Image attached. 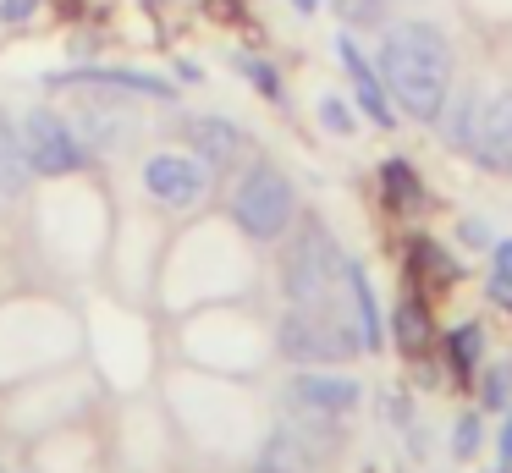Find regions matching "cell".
I'll return each mask as SVG.
<instances>
[{
	"mask_svg": "<svg viewBox=\"0 0 512 473\" xmlns=\"http://www.w3.org/2000/svg\"><path fill=\"white\" fill-rule=\"evenodd\" d=\"M287 402L303 407V413L347 418L358 407V380H347V374H292Z\"/></svg>",
	"mask_w": 512,
	"mask_h": 473,
	"instance_id": "8fae6325",
	"label": "cell"
},
{
	"mask_svg": "<svg viewBox=\"0 0 512 473\" xmlns=\"http://www.w3.org/2000/svg\"><path fill=\"white\" fill-rule=\"evenodd\" d=\"M144 193L155 198L160 209H193L210 193V171H204L199 160H188V154H155V160L144 165Z\"/></svg>",
	"mask_w": 512,
	"mask_h": 473,
	"instance_id": "52a82bcc",
	"label": "cell"
},
{
	"mask_svg": "<svg viewBox=\"0 0 512 473\" xmlns=\"http://www.w3.org/2000/svg\"><path fill=\"white\" fill-rule=\"evenodd\" d=\"M375 61H380V77H386V94L397 99L413 121L435 127L446 99H452V72H457L446 33L424 17H402L380 33Z\"/></svg>",
	"mask_w": 512,
	"mask_h": 473,
	"instance_id": "6da1fadb",
	"label": "cell"
},
{
	"mask_svg": "<svg viewBox=\"0 0 512 473\" xmlns=\"http://www.w3.org/2000/svg\"><path fill=\"white\" fill-rule=\"evenodd\" d=\"M468 160H479L485 171L512 176V94L479 99V121L468 138Z\"/></svg>",
	"mask_w": 512,
	"mask_h": 473,
	"instance_id": "9c48e42d",
	"label": "cell"
},
{
	"mask_svg": "<svg viewBox=\"0 0 512 473\" xmlns=\"http://www.w3.org/2000/svg\"><path fill=\"white\" fill-rule=\"evenodd\" d=\"M320 121H325L331 132H353V110H347V99L325 94V99H320Z\"/></svg>",
	"mask_w": 512,
	"mask_h": 473,
	"instance_id": "7402d4cb",
	"label": "cell"
},
{
	"mask_svg": "<svg viewBox=\"0 0 512 473\" xmlns=\"http://www.w3.org/2000/svg\"><path fill=\"white\" fill-rule=\"evenodd\" d=\"M386 418L391 424H408V402H402V396H386Z\"/></svg>",
	"mask_w": 512,
	"mask_h": 473,
	"instance_id": "484cf974",
	"label": "cell"
},
{
	"mask_svg": "<svg viewBox=\"0 0 512 473\" xmlns=\"http://www.w3.org/2000/svg\"><path fill=\"white\" fill-rule=\"evenodd\" d=\"M0 473H6V468H0Z\"/></svg>",
	"mask_w": 512,
	"mask_h": 473,
	"instance_id": "f1b7e54d",
	"label": "cell"
},
{
	"mask_svg": "<svg viewBox=\"0 0 512 473\" xmlns=\"http://www.w3.org/2000/svg\"><path fill=\"white\" fill-rule=\"evenodd\" d=\"M331 6L347 28H375V22L386 17V0H331Z\"/></svg>",
	"mask_w": 512,
	"mask_h": 473,
	"instance_id": "d6986e66",
	"label": "cell"
},
{
	"mask_svg": "<svg viewBox=\"0 0 512 473\" xmlns=\"http://www.w3.org/2000/svg\"><path fill=\"white\" fill-rule=\"evenodd\" d=\"M391 341H397L408 358H424V352L435 347V325H430V308L419 303V297H402L397 308H391Z\"/></svg>",
	"mask_w": 512,
	"mask_h": 473,
	"instance_id": "9a60e30c",
	"label": "cell"
},
{
	"mask_svg": "<svg viewBox=\"0 0 512 473\" xmlns=\"http://www.w3.org/2000/svg\"><path fill=\"white\" fill-rule=\"evenodd\" d=\"M276 347H281V358L314 369V363H347L353 352H364V336H358L347 303L342 308H303V303H292L287 314L276 319Z\"/></svg>",
	"mask_w": 512,
	"mask_h": 473,
	"instance_id": "3957f363",
	"label": "cell"
},
{
	"mask_svg": "<svg viewBox=\"0 0 512 473\" xmlns=\"http://www.w3.org/2000/svg\"><path fill=\"white\" fill-rule=\"evenodd\" d=\"M72 116H78V138L89 143L94 154H122V149H133V138H138V105H127V94L122 99H89V105H72Z\"/></svg>",
	"mask_w": 512,
	"mask_h": 473,
	"instance_id": "8992f818",
	"label": "cell"
},
{
	"mask_svg": "<svg viewBox=\"0 0 512 473\" xmlns=\"http://www.w3.org/2000/svg\"><path fill=\"white\" fill-rule=\"evenodd\" d=\"M479 440H485V418H479V407H474V413H463V418H457V435H452V451H457V457H474V451H479Z\"/></svg>",
	"mask_w": 512,
	"mask_h": 473,
	"instance_id": "44dd1931",
	"label": "cell"
},
{
	"mask_svg": "<svg viewBox=\"0 0 512 473\" xmlns=\"http://www.w3.org/2000/svg\"><path fill=\"white\" fill-rule=\"evenodd\" d=\"M248 473H270V468H248Z\"/></svg>",
	"mask_w": 512,
	"mask_h": 473,
	"instance_id": "83f0119b",
	"label": "cell"
},
{
	"mask_svg": "<svg viewBox=\"0 0 512 473\" xmlns=\"http://www.w3.org/2000/svg\"><path fill=\"white\" fill-rule=\"evenodd\" d=\"M507 396H512V363L501 358V363H490V374H485V391H479V413H496V407H507Z\"/></svg>",
	"mask_w": 512,
	"mask_h": 473,
	"instance_id": "ac0fdd59",
	"label": "cell"
},
{
	"mask_svg": "<svg viewBox=\"0 0 512 473\" xmlns=\"http://www.w3.org/2000/svg\"><path fill=\"white\" fill-rule=\"evenodd\" d=\"M292 11H303V17H309V11H320V0H292Z\"/></svg>",
	"mask_w": 512,
	"mask_h": 473,
	"instance_id": "4316f807",
	"label": "cell"
},
{
	"mask_svg": "<svg viewBox=\"0 0 512 473\" xmlns=\"http://www.w3.org/2000/svg\"><path fill=\"white\" fill-rule=\"evenodd\" d=\"M342 292H347V303H353V325H358V336H364V352H380V341H386V325H380V303H375V286H369L364 264L347 259Z\"/></svg>",
	"mask_w": 512,
	"mask_h": 473,
	"instance_id": "7c38bea8",
	"label": "cell"
},
{
	"mask_svg": "<svg viewBox=\"0 0 512 473\" xmlns=\"http://www.w3.org/2000/svg\"><path fill=\"white\" fill-rule=\"evenodd\" d=\"M39 11V0H0V22L6 28H17V22H28Z\"/></svg>",
	"mask_w": 512,
	"mask_h": 473,
	"instance_id": "603a6c76",
	"label": "cell"
},
{
	"mask_svg": "<svg viewBox=\"0 0 512 473\" xmlns=\"http://www.w3.org/2000/svg\"><path fill=\"white\" fill-rule=\"evenodd\" d=\"M292 215H298V187H292V176L270 160H243V171L232 182V220L237 226L254 242H276L292 226Z\"/></svg>",
	"mask_w": 512,
	"mask_h": 473,
	"instance_id": "277c9868",
	"label": "cell"
},
{
	"mask_svg": "<svg viewBox=\"0 0 512 473\" xmlns=\"http://www.w3.org/2000/svg\"><path fill=\"white\" fill-rule=\"evenodd\" d=\"M380 182H386V198L397 209H424V182L408 160H386L380 165Z\"/></svg>",
	"mask_w": 512,
	"mask_h": 473,
	"instance_id": "2e32d148",
	"label": "cell"
},
{
	"mask_svg": "<svg viewBox=\"0 0 512 473\" xmlns=\"http://www.w3.org/2000/svg\"><path fill=\"white\" fill-rule=\"evenodd\" d=\"M336 55H342V72H347V83H353V105L364 110L369 121H375V127H391V121H397V110H391V94H386V77L375 72V66H369V55L358 50L353 39H336Z\"/></svg>",
	"mask_w": 512,
	"mask_h": 473,
	"instance_id": "30bf717a",
	"label": "cell"
},
{
	"mask_svg": "<svg viewBox=\"0 0 512 473\" xmlns=\"http://www.w3.org/2000/svg\"><path fill=\"white\" fill-rule=\"evenodd\" d=\"M23 149H28L34 176H72L94 160V149L72 132V121H61L50 105H34L23 116Z\"/></svg>",
	"mask_w": 512,
	"mask_h": 473,
	"instance_id": "5b68a950",
	"label": "cell"
},
{
	"mask_svg": "<svg viewBox=\"0 0 512 473\" xmlns=\"http://www.w3.org/2000/svg\"><path fill=\"white\" fill-rule=\"evenodd\" d=\"M50 83H111V88H127V94H144V99H171V83L155 72H133V66H78V72H61Z\"/></svg>",
	"mask_w": 512,
	"mask_h": 473,
	"instance_id": "4fadbf2b",
	"label": "cell"
},
{
	"mask_svg": "<svg viewBox=\"0 0 512 473\" xmlns=\"http://www.w3.org/2000/svg\"><path fill=\"white\" fill-rule=\"evenodd\" d=\"M463 242H468V248H490L496 237H490V226H485V220H468V226H463Z\"/></svg>",
	"mask_w": 512,
	"mask_h": 473,
	"instance_id": "cb8c5ba5",
	"label": "cell"
},
{
	"mask_svg": "<svg viewBox=\"0 0 512 473\" xmlns=\"http://www.w3.org/2000/svg\"><path fill=\"white\" fill-rule=\"evenodd\" d=\"M237 72H243L254 88H265V94L281 105V77H276V66H270V61H259V55H237Z\"/></svg>",
	"mask_w": 512,
	"mask_h": 473,
	"instance_id": "ffe728a7",
	"label": "cell"
},
{
	"mask_svg": "<svg viewBox=\"0 0 512 473\" xmlns=\"http://www.w3.org/2000/svg\"><path fill=\"white\" fill-rule=\"evenodd\" d=\"M446 352H452V369L457 374H474L479 369V352H485V330L479 325H457L446 336Z\"/></svg>",
	"mask_w": 512,
	"mask_h": 473,
	"instance_id": "e0dca14e",
	"label": "cell"
},
{
	"mask_svg": "<svg viewBox=\"0 0 512 473\" xmlns=\"http://www.w3.org/2000/svg\"><path fill=\"white\" fill-rule=\"evenodd\" d=\"M182 138H188V149L199 154V165L215 176V182H221V176H232L237 165H243V154H248L243 127H237V121H226V116H188Z\"/></svg>",
	"mask_w": 512,
	"mask_h": 473,
	"instance_id": "ba28073f",
	"label": "cell"
},
{
	"mask_svg": "<svg viewBox=\"0 0 512 473\" xmlns=\"http://www.w3.org/2000/svg\"><path fill=\"white\" fill-rule=\"evenodd\" d=\"M28 182H34V165L23 149V127L0 110V198H23Z\"/></svg>",
	"mask_w": 512,
	"mask_h": 473,
	"instance_id": "5bb4252c",
	"label": "cell"
},
{
	"mask_svg": "<svg viewBox=\"0 0 512 473\" xmlns=\"http://www.w3.org/2000/svg\"><path fill=\"white\" fill-rule=\"evenodd\" d=\"M342 270H347V253L342 242L331 237L320 215H303V226L292 231V242L281 248V292L287 303L303 308H342Z\"/></svg>",
	"mask_w": 512,
	"mask_h": 473,
	"instance_id": "7a4b0ae2",
	"label": "cell"
},
{
	"mask_svg": "<svg viewBox=\"0 0 512 473\" xmlns=\"http://www.w3.org/2000/svg\"><path fill=\"white\" fill-rule=\"evenodd\" d=\"M501 468H512V413H507V424H501Z\"/></svg>",
	"mask_w": 512,
	"mask_h": 473,
	"instance_id": "d4e9b609",
	"label": "cell"
}]
</instances>
